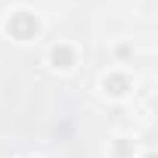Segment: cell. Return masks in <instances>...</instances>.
<instances>
[{
	"label": "cell",
	"mask_w": 158,
	"mask_h": 158,
	"mask_svg": "<svg viewBox=\"0 0 158 158\" xmlns=\"http://www.w3.org/2000/svg\"><path fill=\"white\" fill-rule=\"evenodd\" d=\"M102 90H106V93H112V96H124V93L130 90V77H127V74L112 71V74H106V77H102Z\"/></svg>",
	"instance_id": "3957f363"
},
{
	"label": "cell",
	"mask_w": 158,
	"mask_h": 158,
	"mask_svg": "<svg viewBox=\"0 0 158 158\" xmlns=\"http://www.w3.org/2000/svg\"><path fill=\"white\" fill-rule=\"evenodd\" d=\"M37 31H40V22H37L34 13H28V10L10 13V19H6V34H10V37H16V40L25 44V40H31Z\"/></svg>",
	"instance_id": "6da1fadb"
},
{
	"label": "cell",
	"mask_w": 158,
	"mask_h": 158,
	"mask_svg": "<svg viewBox=\"0 0 158 158\" xmlns=\"http://www.w3.org/2000/svg\"><path fill=\"white\" fill-rule=\"evenodd\" d=\"M50 65H53V68H62V71L71 68V65H74V50H71L68 44H56V47L50 50Z\"/></svg>",
	"instance_id": "7a4b0ae2"
},
{
	"label": "cell",
	"mask_w": 158,
	"mask_h": 158,
	"mask_svg": "<svg viewBox=\"0 0 158 158\" xmlns=\"http://www.w3.org/2000/svg\"><path fill=\"white\" fill-rule=\"evenodd\" d=\"M146 158H152V155H146Z\"/></svg>",
	"instance_id": "277c9868"
}]
</instances>
